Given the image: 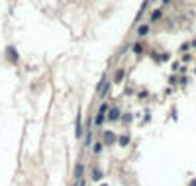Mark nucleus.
<instances>
[{"label":"nucleus","mask_w":196,"mask_h":186,"mask_svg":"<svg viewBox=\"0 0 196 186\" xmlns=\"http://www.w3.org/2000/svg\"><path fill=\"white\" fill-rule=\"evenodd\" d=\"M100 186H108V184H100Z\"/></svg>","instance_id":"a211bd4d"},{"label":"nucleus","mask_w":196,"mask_h":186,"mask_svg":"<svg viewBox=\"0 0 196 186\" xmlns=\"http://www.w3.org/2000/svg\"><path fill=\"white\" fill-rule=\"evenodd\" d=\"M120 108H110V112H108V120L110 121H118L120 120Z\"/></svg>","instance_id":"20e7f679"},{"label":"nucleus","mask_w":196,"mask_h":186,"mask_svg":"<svg viewBox=\"0 0 196 186\" xmlns=\"http://www.w3.org/2000/svg\"><path fill=\"white\" fill-rule=\"evenodd\" d=\"M82 133H84V125H82V114L78 112V114H77V121H75V137H77V139H82Z\"/></svg>","instance_id":"f257e3e1"},{"label":"nucleus","mask_w":196,"mask_h":186,"mask_svg":"<svg viewBox=\"0 0 196 186\" xmlns=\"http://www.w3.org/2000/svg\"><path fill=\"white\" fill-rule=\"evenodd\" d=\"M110 86H112V84H110V82H106V84H104V86H102V88H100V96H102V98L106 96V94H108V90H110Z\"/></svg>","instance_id":"6e6552de"},{"label":"nucleus","mask_w":196,"mask_h":186,"mask_svg":"<svg viewBox=\"0 0 196 186\" xmlns=\"http://www.w3.org/2000/svg\"><path fill=\"white\" fill-rule=\"evenodd\" d=\"M110 106L108 104H102L100 106V110H98V116H96V120H94V124L96 125H102V121H104V116H106V112H108Z\"/></svg>","instance_id":"f03ea898"},{"label":"nucleus","mask_w":196,"mask_h":186,"mask_svg":"<svg viewBox=\"0 0 196 186\" xmlns=\"http://www.w3.org/2000/svg\"><path fill=\"white\" fill-rule=\"evenodd\" d=\"M137 34H139L141 37H143V35H147V34H149V26H139V30H137Z\"/></svg>","instance_id":"0eeeda50"},{"label":"nucleus","mask_w":196,"mask_h":186,"mask_svg":"<svg viewBox=\"0 0 196 186\" xmlns=\"http://www.w3.org/2000/svg\"><path fill=\"white\" fill-rule=\"evenodd\" d=\"M6 57H8V61H10V63H18V59H20L14 47H8V49H6Z\"/></svg>","instance_id":"7ed1b4c3"},{"label":"nucleus","mask_w":196,"mask_h":186,"mask_svg":"<svg viewBox=\"0 0 196 186\" xmlns=\"http://www.w3.org/2000/svg\"><path fill=\"white\" fill-rule=\"evenodd\" d=\"M92 149H94V153H100V151H102V143H94Z\"/></svg>","instance_id":"ddd939ff"},{"label":"nucleus","mask_w":196,"mask_h":186,"mask_svg":"<svg viewBox=\"0 0 196 186\" xmlns=\"http://www.w3.org/2000/svg\"><path fill=\"white\" fill-rule=\"evenodd\" d=\"M190 186H196V180H192V184H190Z\"/></svg>","instance_id":"dca6fc26"},{"label":"nucleus","mask_w":196,"mask_h":186,"mask_svg":"<svg viewBox=\"0 0 196 186\" xmlns=\"http://www.w3.org/2000/svg\"><path fill=\"white\" fill-rule=\"evenodd\" d=\"M118 139H120V145H122V147H126V145L130 143V137H128V135H122V137H118Z\"/></svg>","instance_id":"9d476101"},{"label":"nucleus","mask_w":196,"mask_h":186,"mask_svg":"<svg viewBox=\"0 0 196 186\" xmlns=\"http://www.w3.org/2000/svg\"><path fill=\"white\" fill-rule=\"evenodd\" d=\"M100 178H102V172H100L98 168H94V171H92V180L96 182V180H100Z\"/></svg>","instance_id":"1a4fd4ad"},{"label":"nucleus","mask_w":196,"mask_h":186,"mask_svg":"<svg viewBox=\"0 0 196 186\" xmlns=\"http://www.w3.org/2000/svg\"><path fill=\"white\" fill-rule=\"evenodd\" d=\"M161 18V10H155V12L151 14V20H159Z\"/></svg>","instance_id":"4468645a"},{"label":"nucleus","mask_w":196,"mask_h":186,"mask_svg":"<svg viewBox=\"0 0 196 186\" xmlns=\"http://www.w3.org/2000/svg\"><path fill=\"white\" fill-rule=\"evenodd\" d=\"M134 51H135V53H141V51H143V47H141V43H135V45H134Z\"/></svg>","instance_id":"2eb2a0df"},{"label":"nucleus","mask_w":196,"mask_h":186,"mask_svg":"<svg viewBox=\"0 0 196 186\" xmlns=\"http://www.w3.org/2000/svg\"><path fill=\"white\" fill-rule=\"evenodd\" d=\"M118 137H116V133H112V131H104V143L106 145H110V143H114Z\"/></svg>","instance_id":"39448f33"},{"label":"nucleus","mask_w":196,"mask_h":186,"mask_svg":"<svg viewBox=\"0 0 196 186\" xmlns=\"http://www.w3.org/2000/svg\"><path fill=\"white\" fill-rule=\"evenodd\" d=\"M92 143V133H90V129L86 131V139H84V145H90Z\"/></svg>","instance_id":"9b49d317"},{"label":"nucleus","mask_w":196,"mask_h":186,"mask_svg":"<svg viewBox=\"0 0 196 186\" xmlns=\"http://www.w3.org/2000/svg\"><path fill=\"white\" fill-rule=\"evenodd\" d=\"M82 174H84V167H82V163H78L75 168V178H82Z\"/></svg>","instance_id":"423d86ee"},{"label":"nucleus","mask_w":196,"mask_h":186,"mask_svg":"<svg viewBox=\"0 0 196 186\" xmlns=\"http://www.w3.org/2000/svg\"><path fill=\"white\" fill-rule=\"evenodd\" d=\"M122 78H124V71H122V69H120V71L116 73V78H114V81H116V82H120Z\"/></svg>","instance_id":"f8f14e48"},{"label":"nucleus","mask_w":196,"mask_h":186,"mask_svg":"<svg viewBox=\"0 0 196 186\" xmlns=\"http://www.w3.org/2000/svg\"><path fill=\"white\" fill-rule=\"evenodd\" d=\"M163 2H171V0H163Z\"/></svg>","instance_id":"f3484780"}]
</instances>
